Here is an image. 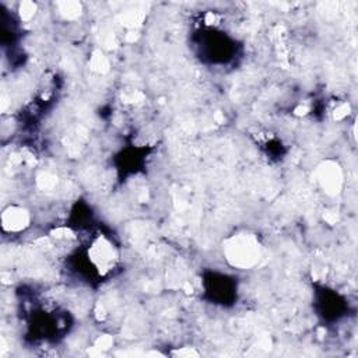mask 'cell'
<instances>
[{"label":"cell","instance_id":"2","mask_svg":"<svg viewBox=\"0 0 358 358\" xmlns=\"http://www.w3.org/2000/svg\"><path fill=\"white\" fill-rule=\"evenodd\" d=\"M1 221H3L4 231L20 232L29 225V214L22 207L10 206L3 211Z\"/></svg>","mask_w":358,"mask_h":358},{"label":"cell","instance_id":"1","mask_svg":"<svg viewBox=\"0 0 358 358\" xmlns=\"http://www.w3.org/2000/svg\"><path fill=\"white\" fill-rule=\"evenodd\" d=\"M257 255V245L249 238H238L235 243L228 245V259H231L236 266H250L255 263Z\"/></svg>","mask_w":358,"mask_h":358}]
</instances>
